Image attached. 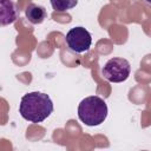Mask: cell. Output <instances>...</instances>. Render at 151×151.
Here are the masks:
<instances>
[{
  "mask_svg": "<svg viewBox=\"0 0 151 151\" xmlns=\"http://www.w3.org/2000/svg\"><path fill=\"white\" fill-rule=\"evenodd\" d=\"M53 112V103L48 94L42 92H29L22 96L19 105L21 117L31 123H41Z\"/></svg>",
  "mask_w": 151,
  "mask_h": 151,
  "instance_id": "obj_1",
  "label": "cell"
},
{
  "mask_svg": "<svg viewBox=\"0 0 151 151\" xmlns=\"http://www.w3.org/2000/svg\"><path fill=\"white\" fill-rule=\"evenodd\" d=\"M107 111L105 100L98 96L86 97L78 105V117L87 126H97L104 123Z\"/></svg>",
  "mask_w": 151,
  "mask_h": 151,
  "instance_id": "obj_2",
  "label": "cell"
},
{
  "mask_svg": "<svg viewBox=\"0 0 151 151\" xmlns=\"http://www.w3.org/2000/svg\"><path fill=\"white\" fill-rule=\"evenodd\" d=\"M101 72L106 80L111 83H122L129 78L131 65L124 58H112L106 61Z\"/></svg>",
  "mask_w": 151,
  "mask_h": 151,
  "instance_id": "obj_3",
  "label": "cell"
},
{
  "mask_svg": "<svg viewBox=\"0 0 151 151\" xmlns=\"http://www.w3.org/2000/svg\"><path fill=\"white\" fill-rule=\"evenodd\" d=\"M66 44L68 48L76 53L86 52L92 44L91 33L81 26L73 27L66 33Z\"/></svg>",
  "mask_w": 151,
  "mask_h": 151,
  "instance_id": "obj_4",
  "label": "cell"
},
{
  "mask_svg": "<svg viewBox=\"0 0 151 151\" xmlns=\"http://www.w3.org/2000/svg\"><path fill=\"white\" fill-rule=\"evenodd\" d=\"M18 18V8L12 0H0V27L13 24Z\"/></svg>",
  "mask_w": 151,
  "mask_h": 151,
  "instance_id": "obj_5",
  "label": "cell"
},
{
  "mask_svg": "<svg viewBox=\"0 0 151 151\" xmlns=\"http://www.w3.org/2000/svg\"><path fill=\"white\" fill-rule=\"evenodd\" d=\"M25 14H26L27 20L33 25L41 24L47 17V12L45 7L37 5V4H29L25 11Z\"/></svg>",
  "mask_w": 151,
  "mask_h": 151,
  "instance_id": "obj_6",
  "label": "cell"
},
{
  "mask_svg": "<svg viewBox=\"0 0 151 151\" xmlns=\"http://www.w3.org/2000/svg\"><path fill=\"white\" fill-rule=\"evenodd\" d=\"M51 6L57 12H66L72 9L78 4V0H50Z\"/></svg>",
  "mask_w": 151,
  "mask_h": 151,
  "instance_id": "obj_7",
  "label": "cell"
}]
</instances>
